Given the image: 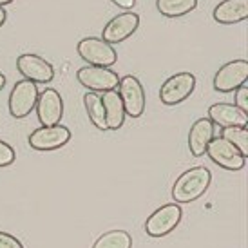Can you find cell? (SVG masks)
I'll return each mask as SVG.
<instances>
[{"label":"cell","instance_id":"3957f363","mask_svg":"<svg viewBox=\"0 0 248 248\" xmlns=\"http://www.w3.org/2000/svg\"><path fill=\"white\" fill-rule=\"evenodd\" d=\"M76 51L82 60L87 62V65H96V67H110L118 62V55L114 46H109L107 42L96 36H87L82 38L76 46Z\"/></svg>","mask_w":248,"mask_h":248},{"label":"cell","instance_id":"6da1fadb","mask_svg":"<svg viewBox=\"0 0 248 248\" xmlns=\"http://www.w3.org/2000/svg\"><path fill=\"white\" fill-rule=\"evenodd\" d=\"M210 181H212V174L207 167H192V169L185 170L172 185L174 203L185 205V203L200 200L208 190Z\"/></svg>","mask_w":248,"mask_h":248},{"label":"cell","instance_id":"d4e9b609","mask_svg":"<svg viewBox=\"0 0 248 248\" xmlns=\"http://www.w3.org/2000/svg\"><path fill=\"white\" fill-rule=\"evenodd\" d=\"M112 4H116L118 7H122L125 11H131L132 7L136 6V0H110Z\"/></svg>","mask_w":248,"mask_h":248},{"label":"cell","instance_id":"9a60e30c","mask_svg":"<svg viewBox=\"0 0 248 248\" xmlns=\"http://www.w3.org/2000/svg\"><path fill=\"white\" fill-rule=\"evenodd\" d=\"M214 136H216V125L208 118H200L194 122L188 131V151L194 158H200L205 154Z\"/></svg>","mask_w":248,"mask_h":248},{"label":"cell","instance_id":"7c38bea8","mask_svg":"<svg viewBox=\"0 0 248 248\" xmlns=\"http://www.w3.org/2000/svg\"><path fill=\"white\" fill-rule=\"evenodd\" d=\"M16 69L24 76V80L33 83H49L55 78V67L38 55L24 53L16 58Z\"/></svg>","mask_w":248,"mask_h":248},{"label":"cell","instance_id":"5b68a950","mask_svg":"<svg viewBox=\"0 0 248 248\" xmlns=\"http://www.w3.org/2000/svg\"><path fill=\"white\" fill-rule=\"evenodd\" d=\"M205 154L212 159L216 165H219L225 170L237 172V170L245 169V165H247V158L230 141H227L221 136H214L212 141L208 143Z\"/></svg>","mask_w":248,"mask_h":248},{"label":"cell","instance_id":"8fae6325","mask_svg":"<svg viewBox=\"0 0 248 248\" xmlns=\"http://www.w3.org/2000/svg\"><path fill=\"white\" fill-rule=\"evenodd\" d=\"M71 140V131L63 125H49V127H38L29 134V145L35 151H56L67 145Z\"/></svg>","mask_w":248,"mask_h":248},{"label":"cell","instance_id":"ffe728a7","mask_svg":"<svg viewBox=\"0 0 248 248\" xmlns=\"http://www.w3.org/2000/svg\"><path fill=\"white\" fill-rule=\"evenodd\" d=\"M93 248H132V237L125 230H110L100 235Z\"/></svg>","mask_w":248,"mask_h":248},{"label":"cell","instance_id":"52a82bcc","mask_svg":"<svg viewBox=\"0 0 248 248\" xmlns=\"http://www.w3.org/2000/svg\"><path fill=\"white\" fill-rule=\"evenodd\" d=\"M76 80L91 93H107L118 87L120 76L110 67H96V65H85L76 71Z\"/></svg>","mask_w":248,"mask_h":248},{"label":"cell","instance_id":"9c48e42d","mask_svg":"<svg viewBox=\"0 0 248 248\" xmlns=\"http://www.w3.org/2000/svg\"><path fill=\"white\" fill-rule=\"evenodd\" d=\"M140 28V15L132 13V11H124V13L112 16L107 24H105L104 31H102V40L107 42L109 46H116L122 44L127 38H131Z\"/></svg>","mask_w":248,"mask_h":248},{"label":"cell","instance_id":"7402d4cb","mask_svg":"<svg viewBox=\"0 0 248 248\" xmlns=\"http://www.w3.org/2000/svg\"><path fill=\"white\" fill-rule=\"evenodd\" d=\"M16 159V152L9 143L0 140V167H9Z\"/></svg>","mask_w":248,"mask_h":248},{"label":"cell","instance_id":"4316f807","mask_svg":"<svg viewBox=\"0 0 248 248\" xmlns=\"http://www.w3.org/2000/svg\"><path fill=\"white\" fill-rule=\"evenodd\" d=\"M4 85H6V76L0 73V91L4 89Z\"/></svg>","mask_w":248,"mask_h":248},{"label":"cell","instance_id":"d6986e66","mask_svg":"<svg viewBox=\"0 0 248 248\" xmlns=\"http://www.w3.org/2000/svg\"><path fill=\"white\" fill-rule=\"evenodd\" d=\"M198 7V0H156V9L161 16L167 18H179L185 16Z\"/></svg>","mask_w":248,"mask_h":248},{"label":"cell","instance_id":"ac0fdd59","mask_svg":"<svg viewBox=\"0 0 248 248\" xmlns=\"http://www.w3.org/2000/svg\"><path fill=\"white\" fill-rule=\"evenodd\" d=\"M83 105H85V112H87V116H89L91 124L94 125L98 131H107V125H105V110H104V104H102L100 94L87 91V93L83 94Z\"/></svg>","mask_w":248,"mask_h":248},{"label":"cell","instance_id":"484cf974","mask_svg":"<svg viewBox=\"0 0 248 248\" xmlns=\"http://www.w3.org/2000/svg\"><path fill=\"white\" fill-rule=\"evenodd\" d=\"M6 18H7V13H6V9L4 7H0V28L6 24Z\"/></svg>","mask_w":248,"mask_h":248},{"label":"cell","instance_id":"2e32d148","mask_svg":"<svg viewBox=\"0 0 248 248\" xmlns=\"http://www.w3.org/2000/svg\"><path fill=\"white\" fill-rule=\"evenodd\" d=\"M214 20L223 26H232L248 18V0H223L212 11Z\"/></svg>","mask_w":248,"mask_h":248},{"label":"cell","instance_id":"5bb4252c","mask_svg":"<svg viewBox=\"0 0 248 248\" xmlns=\"http://www.w3.org/2000/svg\"><path fill=\"white\" fill-rule=\"evenodd\" d=\"M208 120L214 125H217L221 129L227 127H247L248 125V112L239 109L234 104H227V102H219L208 107Z\"/></svg>","mask_w":248,"mask_h":248},{"label":"cell","instance_id":"8992f818","mask_svg":"<svg viewBox=\"0 0 248 248\" xmlns=\"http://www.w3.org/2000/svg\"><path fill=\"white\" fill-rule=\"evenodd\" d=\"M118 94L124 104L125 114L131 118H140L145 112V89L136 76L125 75L120 78Z\"/></svg>","mask_w":248,"mask_h":248},{"label":"cell","instance_id":"e0dca14e","mask_svg":"<svg viewBox=\"0 0 248 248\" xmlns=\"http://www.w3.org/2000/svg\"><path fill=\"white\" fill-rule=\"evenodd\" d=\"M102 104H104L105 110V125H107V131H118L125 122V109L124 104L120 100L116 89L102 93Z\"/></svg>","mask_w":248,"mask_h":248},{"label":"cell","instance_id":"cb8c5ba5","mask_svg":"<svg viewBox=\"0 0 248 248\" xmlns=\"http://www.w3.org/2000/svg\"><path fill=\"white\" fill-rule=\"evenodd\" d=\"M0 248H24V245L15 235L7 234V232H0Z\"/></svg>","mask_w":248,"mask_h":248},{"label":"cell","instance_id":"44dd1931","mask_svg":"<svg viewBox=\"0 0 248 248\" xmlns=\"http://www.w3.org/2000/svg\"><path fill=\"white\" fill-rule=\"evenodd\" d=\"M221 138L234 145L245 158H248V129L247 127H227L219 134Z\"/></svg>","mask_w":248,"mask_h":248},{"label":"cell","instance_id":"4fadbf2b","mask_svg":"<svg viewBox=\"0 0 248 248\" xmlns=\"http://www.w3.org/2000/svg\"><path fill=\"white\" fill-rule=\"evenodd\" d=\"M36 116L44 127L58 125L63 116V100L56 89H44L36 98Z\"/></svg>","mask_w":248,"mask_h":248},{"label":"cell","instance_id":"83f0119b","mask_svg":"<svg viewBox=\"0 0 248 248\" xmlns=\"http://www.w3.org/2000/svg\"><path fill=\"white\" fill-rule=\"evenodd\" d=\"M11 2H15V0H0V7L7 6V4H11Z\"/></svg>","mask_w":248,"mask_h":248},{"label":"cell","instance_id":"30bf717a","mask_svg":"<svg viewBox=\"0 0 248 248\" xmlns=\"http://www.w3.org/2000/svg\"><path fill=\"white\" fill-rule=\"evenodd\" d=\"M245 83H248V62L243 58L227 62L214 75V89L217 93H232Z\"/></svg>","mask_w":248,"mask_h":248},{"label":"cell","instance_id":"ba28073f","mask_svg":"<svg viewBox=\"0 0 248 248\" xmlns=\"http://www.w3.org/2000/svg\"><path fill=\"white\" fill-rule=\"evenodd\" d=\"M36 98H38V89L36 83L29 82V80H20L15 83V87L9 93V100H7V107H9V114L16 120H22L31 114V110L35 109Z\"/></svg>","mask_w":248,"mask_h":248},{"label":"cell","instance_id":"277c9868","mask_svg":"<svg viewBox=\"0 0 248 248\" xmlns=\"http://www.w3.org/2000/svg\"><path fill=\"white\" fill-rule=\"evenodd\" d=\"M183 210L178 203H167L156 208L145 221V232L151 237H163L179 225Z\"/></svg>","mask_w":248,"mask_h":248},{"label":"cell","instance_id":"7a4b0ae2","mask_svg":"<svg viewBox=\"0 0 248 248\" xmlns=\"http://www.w3.org/2000/svg\"><path fill=\"white\" fill-rule=\"evenodd\" d=\"M194 89H196V76L188 71H181L163 82L159 89V100L167 107H174L183 104L186 98H190Z\"/></svg>","mask_w":248,"mask_h":248},{"label":"cell","instance_id":"603a6c76","mask_svg":"<svg viewBox=\"0 0 248 248\" xmlns=\"http://www.w3.org/2000/svg\"><path fill=\"white\" fill-rule=\"evenodd\" d=\"M234 100H235L234 105H237L239 109H243L245 112H248V83L241 85L239 89H235Z\"/></svg>","mask_w":248,"mask_h":248}]
</instances>
